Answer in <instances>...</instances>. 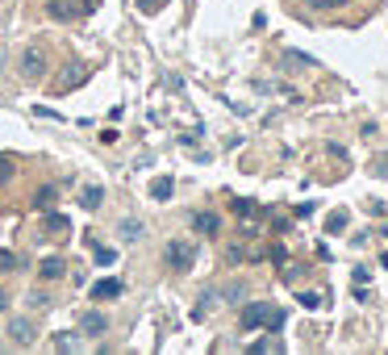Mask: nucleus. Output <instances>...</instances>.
<instances>
[{
	"instance_id": "f257e3e1",
	"label": "nucleus",
	"mask_w": 388,
	"mask_h": 355,
	"mask_svg": "<svg viewBox=\"0 0 388 355\" xmlns=\"http://www.w3.org/2000/svg\"><path fill=\"white\" fill-rule=\"evenodd\" d=\"M242 326H247V330H259V326L280 330V326H284V310L267 306V301H251V306L242 310Z\"/></svg>"
},
{
	"instance_id": "f03ea898",
	"label": "nucleus",
	"mask_w": 388,
	"mask_h": 355,
	"mask_svg": "<svg viewBox=\"0 0 388 355\" xmlns=\"http://www.w3.org/2000/svg\"><path fill=\"white\" fill-rule=\"evenodd\" d=\"M163 260H168V268H176V272H188L192 260H196V247H192V242H168Z\"/></svg>"
},
{
	"instance_id": "7ed1b4c3",
	"label": "nucleus",
	"mask_w": 388,
	"mask_h": 355,
	"mask_svg": "<svg viewBox=\"0 0 388 355\" xmlns=\"http://www.w3.org/2000/svg\"><path fill=\"white\" fill-rule=\"evenodd\" d=\"M34 339H38V330H34L30 318H13L9 322V343L13 347H34Z\"/></svg>"
},
{
	"instance_id": "20e7f679",
	"label": "nucleus",
	"mask_w": 388,
	"mask_h": 355,
	"mask_svg": "<svg viewBox=\"0 0 388 355\" xmlns=\"http://www.w3.org/2000/svg\"><path fill=\"white\" fill-rule=\"evenodd\" d=\"M80 330H84V334H88V339H100V334H104V330H109V318H104V314H100V310H88V314H84V318H80Z\"/></svg>"
},
{
	"instance_id": "39448f33",
	"label": "nucleus",
	"mask_w": 388,
	"mask_h": 355,
	"mask_svg": "<svg viewBox=\"0 0 388 355\" xmlns=\"http://www.w3.org/2000/svg\"><path fill=\"white\" fill-rule=\"evenodd\" d=\"M63 272H67V264H63L59 255H50V260L38 264V276H42V280H63Z\"/></svg>"
},
{
	"instance_id": "423d86ee",
	"label": "nucleus",
	"mask_w": 388,
	"mask_h": 355,
	"mask_svg": "<svg viewBox=\"0 0 388 355\" xmlns=\"http://www.w3.org/2000/svg\"><path fill=\"white\" fill-rule=\"evenodd\" d=\"M126 293V284L122 280H96L92 284V301H104V297H122Z\"/></svg>"
},
{
	"instance_id": "0eeeda50",
	"label": "nucleus",
	"mask_w": 388,
	"mask_h": 355,
	"mask_svg": "<svg viewBox=\"0 0 388 355\" xmlns=\"http://www.w3.org/2000/svg\"><path fill=\"white\" fill-rule=\"evenodd\" d=\"M172 192H176L172 176H155V180H150V196H155V201H172Z\"/></svg>"
},
{
	"instance_id": "6e6552de",
	"label": "nucleus",
	"mask_w": 388,
	"mask_h": 355,
	"mask_svg": "<svg viewBox=\"0 0 388 355\" xmlns=\"http://www.w3.org/2000/svg\"><path fill=\"white\" fill-rule=\"evenodd\" d=\"M192 230H196V234H217L221 222H217V214H196V218H192Z\"/></svg>"
},
{
	"instance_id": "1a4fd4ad",
	"label": "nucleus",
	"mask_w": 388,
	"mask_h": 355,
	"mask_svg": "<svg viewBox=\"0 0 388 355\" xmlns=\"http://www.w3.org/2000/svg\"><path fill=\"white\" fill-rule=\"evenodd\" d=\"M117 234H122V238H126V242H138V238H142V234H146V226H142V222H138V218H126V222H122V226H117Z\"/></svg>"
},
{
	"instance_id": "9d476101",
	"label": "nucleus",
	"mask_w": 388,
	"mask_h": 355,
	"mask_svg": "<svg viewBox=\"0 0 388 355\" xmlns=\"http://www.w3.org/2000/svg\"><path fill=\"white\" fill-rule=\"evenodd\" d=\"M100 201H104V188H100V184H88V188L80 192V205H84V209H100Z\"/></svg>"
},
{
	"instance_id": "9b49d317",
	"label": "nucleus",
	"mask_w": 388,
	"mask_h": 355,
	"mask_svg": "<svg viewBox=\"0 0 388 355\" xmlns=\"http://www.w3.org/2000/svg\"><path fill=\"white\" fill-rule=\"evenodd\" d=\"M42 230H46V234H63V230H71V222H67L63 214H50V209H46V218H42Z\"/></svg>"
},
{
	"instance_id": "f8f14e48",
	"label": "nucleus",
	"mask_w": 388,
	"mask_h": 355,
	"mask_svg": "<svg viewBox=\"0 0 388 355\" xmlns=\"http://www.w3.org/2000/svg\"><path fill=\"white\" fill-rule=\"evenodd\" d=\"M21 71H25V80L42 76V55H38V50H25V55H21Z\"/></svg>"
},
{
	"instance_id": "ddd939ff",
	"label": "nucleus",
	"mask_w": 388,
	"mask_h": 355,
	"mask_svg": "<svg viewBox=\"0 0 388 355\" xmlns=\"http://www.w3.org/2000/svg\"><path fill=\"white\" fill-rule=\"evenodd\" d=\"M347 222H351V214L347 209H334L326 218V234H339V230H347Z\"/></svg>"
},
{
	"instance_id": "4468645a",
	"label": "nucleus",
	"mask_w": 388,
	"mask_h": 355,
	"mask_svg": "<svg viewBox=\"0 0 388 355\" xmlns=\"http://www.w3.org/2000/svg\"><path fill=\"white\" fill-rule=\"evenodd\" d=\"M54 196H59V192H54V188H50V184H46V188H42V192H38V209H42V214H46V209H50V205H54Z\"/></svg>"
},
{
	"instance_id": "2eb2a0df",
	"label": "nucleus",
	"mask_w": 388,
	"mask_h": 355,
	"mask_svg": "<svg viewBox=\"0 0 388 355\" xmlns=\"http://www.w3.org/2000/svg\"><path fill=\"white\" fill-rule=\"evenodd\" d=\"M76 334H54V351H76Z\"/></svg>"
},
{
	"instance_id": "dca6fc26",
	"label": "nucleus",
	"mask_w": 388,
	"mask_h": 355,
	"mask_svg": "<svg viewBox=\"0 0 388 355\" xmlns=\"http://www.w3.org/2000/svg\"><path fill=\"white\" fill-rule=\"evenodd\" d=\"M92 251H96V264H100V268L117 260V251H113V247H92Z\"/></svg>"
},
{
	"instance_id": "f3484780",
	"label": "nucleus",
	"mask_w": 388,
	"mask_h": 355,
	"mask_svg": "<svg viewBox=\"0 0 388 355\" xmlns=\"http://www.w3.org/2000/svg\"><path fill=\"white\" fill-rule=\"evenodd\" d=\"M17 255H13V251H0V272H17Z\"/></svg>"
},
{
	"instance_id": "a211bd4d",
	"label": "nucleus",
	"mask_w": 388,
	"mask_h": 355,
	"mask_svg": "<svg viewBox=\"0 0 388 355\" xmlns=\"http://www.w3.org/2000/svg\"><path fill=\"white\" fill-rule=\"evenodd\" d=\"M251 351H255V355H263V351H280V343H275V339H259V343H251Z\"/></svg>"
},
{
	"instance_id": "6ab92c4d",
	"label": "nucleus",
	"mask_w": 388,
	"mask_h": 355,
	"mask_svg": "<svg viewBox=\"0 0 388 355\" xmlns=\"http://www.w3.org/2000/svg\"><path fill=\"white\" fill-rule=\"evenodd\" d=\"M30 306H34V310H46V306H50V297H46V293H38V288H34V293H30Z\"/></svg>"
},
{
	"instance_id": "aec40b11",
	"label": "nucleus",
	"mask_w": 388,
	"mask_h": 355,
	"mask_svg": "<svg viewBox=\"0 0 388 355\" xmlns=\"http://www.w3.org/2000/svg\"><path fill=\"white\" fill-rule=\"evenodd\" d=\"M301 306H305V310H317L321 297H317V293H301Z\"/></svg>"
},
{
	"instance_id": "412c9836",
	"label": "nucleus",
	"mask_w": 388,
	"mask_h": 355,
	"mask_svg": "<svg viewBox=\"0 0 388 355\" xmlns=\"http://www.w3.org/2000/svg\"><path fill=\"white\" fill-rule=\"evenodd\" d=\"M138 9H142V13H159V9H163V0H138Z\"/></svg>"
},
{
	"instance_id": "4be33fe9",
	"label": "nucleus",
	"mask_w": 388,
	"mask_h": 355,
	"mask_svg": "<svg viewBox=\"0 0 388 355\" xmlns=\"http://www.w3.org/2000/svg\"><path fill=\"white\" fill-rule=\"evenodd\" d=\"M288 63H301V67H313V59H309V55H297V50H288Z\"/></svg>"
},
{
	"instance_id": "5701e85b",
	"label": "nucleus",
	"mask_w": 388,
	"mask_h": 355,
	"mask_svg": "<svg viewBox=\"0 0 388 355\" xmlns=\"http://www.w3.org/2000/svg\"><path fill=\"white\" fill-rule=\"evenodd\" d=\"M9 176H13V168H9V163H0V184H5Z\"/></svg>"
},
{
	"instance_id": "b1692460",
	"label": "nucleus",
	"mask_w": 388,
	"mask_h": 355,
	"mask_svg": "<svg viewBox=\"0 0 388 355\" xmlns=\"http://www.w3.org/2000/svg\"><path fill=\"white\" fill-rule=\"evenodd\" d=\"M9 306V297H5V288H0V310H5Z\"/></svg>"
},
{
	"instance_id": "393cba45",
	"label": "nucleus",
	"mask_w": 388,
	"mask_h": 355,
	"mask_svg": "<svg viewBox=\"0 0 388 355\" xmlns=\"http://www.w3.org/2000/svg\"><path fill=\"white\" fill-rule=\"evenodd\" d=\"M384 268H388V251H384Z\"/></svg>"
}]
</instances>
